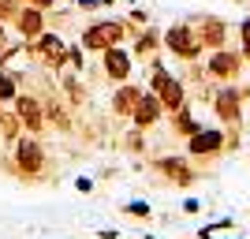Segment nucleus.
Here are the masks:
<instances>
[{
  "mask_svg": "<svg viewBox=\"0 0 250 239\" xmlns=\"http://www.w3.org/2000/svg\"><path fill=\"white\" fill-rule=\"evenodd\" d=\"M11 8H15V0H0V19H4V15H11Z\"/></svg>",
  "mask_w": 250,
  "mask_h": 239,
  "instance_id": "nucleus-23",
  "label": "nucleus"
},
{
  "mask_svg": "<svg viewBox=\"0 0 250 239\" xmlns=\"http://www.w3.org/2000/svg\"><path fill=\"white\" fill-rule=\"evenodd\" d=\"M97 236H101V239H120V232H108V228H104V232H97Z\"/></svg>",
  "mask_w": 250,
  "mask_h": 239,
  "instance_id": "nucleus-26",
  "label": "nucleus"
},
{
  "mask_svg": "<svg viewBox=\"0 0 250 239\" xmlns=\"http://www.w3.org/2000/svg\"><path fill=\"white\" fill-rule=\"evenodd\" d=\"M79 8H86V11H94V8H97V0H79Z\"/></svg>",
  "mask_w": 250,
  "mask_h": 239,
  "instance_id": "nucleus-25",
  "label": "nucleus"
},
{
  "mask_svg": "<svg viewBox=\"0 0 250 239\" xmlns=\"http://www.w3.org/2000/svg\"><path fill=\"white\" fill-rule=\"evenodd\" d=\"M153 90H157V97H161V105L165 109H183V86L172 79V75L161 67V64H153Z\"/></svg>",
  "mask_w": 250,
  "mask_h": 239,
  "instance_id": "nucleus-3",
  "label": "nucleus"
},
{
  "mask_svg": "<svg viewBox=\"0 0 250 239\" xmlns=\"http://www.w3.org/2000/svg\"><path fill=\"white\" fill-rule=\"evenodd\" d=\"M67 64H71L75 71H83V45H71V49H67Z\"/></svg>",
  "mask_w": 250,
  "mask_h": 239,
  "instance_id": "nucleus-20",
  "label": "nucleus"
},
{
  "mask_svg": "<svg viewBox=\"0 0 250 239\" xmlns=\"http://www.w3.org/2000/svg\"><path fill=\"white\" fill-rule=\"evenodd\" d=\"M26 4H30V8H42V11H45V8H52L56 0H26Z\"/></svg>",
  "mask_w": 250,
  "mask_h": 239,
  "instance_id": "nucleus-24",
  "label": "nucleus"
},
{
  "mask_svg": "<svg viewBox=\"0 0 250 239\" xmlns=\"http://www.w3.org/2000/svg\"><path fill=\"white\" fill-rule=\"evenodd\" d=\"M104 56V75L108 79H116V83H124L127 75H131V56H127L120 45H112V49H104L101 52Z\"/></svg>",
  "mask_w": 250,
  "mask_h": 239,
  "instance_id": "nucleus-8",
  "label": "nucleus"
},
{
  "mask_svg": "<svg viewBox=\"0 0 250 239\" xmlns=\"http://www.w3.org/2000/svg\"><path fill=\"white\" fill-rule=\"evenodd\" d=\"M220 131H194L190 135V153H217L220 150Z\"/></svg>",
  "mask_w": 250,
  "mask_h": 239,
  "instance_id": "nucleus-11",
  "label": "nucleus"
},
{
  "mask_svg": "<svg viewBox=\"0 0 250 239\" xmlns=\"http://www.w3.org/2000/svg\"><path fill=\"white\" fill-rule=\"evenodd\" d=\"M15 26H19V38H22V42H34L38 34H45V15H42V8H30V4H26V8L19 11V22H15Z\"/></svg>",
  "mask_w": 250,
  "mask_h": 239,
  "instance_id": "nucleus-9",
  "label": "nucleus"
},
{
  "mask_svg": "<svg viewBox=\"0 0 250 239\" xmlns=\"http://www.w3.org/2000/svg\"><path fill=\"white\" fill-rule=\"evenodd\" d=\"M15 94H19V75H8L4 67H0V105L15 101Z\"/></svg>",
  "mask_w": 250,
  "mask_h": 239,
  "instance_id": "nucleus-16",
  "label": "nucleus"
},
{
  "mask_svg": "<svg viewBox=\"0 0 250 239\" xmlns=\"http://www.w3.org/2000/svg\"><path fill=\"white\" fill-rule=\"evenodd\" d=\"M198 42L220 45V42H224V22H220V19H206V22L198 26Z\"/></svg>",
  "mask_w": 250,
  "mask_h": 239,
  "instance_id": "nucleus-15",
  "label": "nucleus"
},
{
  "mask_svg": "<svg viewBox=\"0 0 250 239\" xmlns=\"http://www.w3.org/2000/svg\"><path fill=\"white\" fill-rule=\"evenodd\" d=\"M15 116H19V124L30 131V135H38L45 127V105L38 101V97L30 94H15Z\"/></svg>",
  "mask_w": 250,
  "mask_h": 239,
  "instance_id": "nucleus-4",
  "label": "nucleus"
},
{
  "mask_svg": "<svg viewBox=\"0 0 250 239\" xmlns=\"http://www.w3.org/2000/svg\"><path fill=\"white\" fill-rule=\"evenodd\" d=\"M153 49H157V38H153V34H142V38H138V45H135L138 56H149Z\"/></svg>",
  "mask_w": 250,
  "mask_h": 239,
  "instance_id": "nucleus-18",
  "label": "nucleus"
},
{
  "mask_svg": "<svg viewBox=\"0 0 250 239\" xmlns=\"http://www.w3.org/2000/svg\"><path fill=\"white\" fill-rule=\"evenodd\" d=\"M176 127H179V131H183V135H194V131H202V127L198 124H194V120H190V112H187V109H176Z\"/></svg>",
  "mask_w": 250,
  "mask_h": 239,
  "instance_id": "nucleus-17",
  "label": "nucleus"
},
{
  "mask_svg": "<svg viewBox=\"0 0 250 239\" xmlns=\"http://www.w3.org/2000/svg\"><path fill=\"white\" fill-rule=\"evenodd\" d=\"M15 168H19L22 176H42L45 172V150H42V142H38V138H15Z\"/></svg>",
  "mask_w": 250,
  "mask_h": 239,
  "instance_id": "nucleus-2",
  "label": "nucleus"
},
{
  "mask_svg": "<svg viewBox=\"0 0 250 239\" xmlns=\"http://www.w3.org/2000/svg\"><path fill=\"white\" fill-rule=\"evenodd\" d=\"M34 52H38L49 67H63V64H67V45H63L56 34H38V38H34Z\"/></svg>",
  "mask_w": 250,
  "mask_h": 239,
  "instance_id": "nucleus-6",
  "label": "nucleus"
},
{
  "mask_svg": "<svg viewBox=\"0 0 250 239\" xmlns=\"http://www.w3.org/2000/svg\"><path fill=\"white\" fill-rule=\"evenodd\" d=\"M239 34H243V52H247V60H250V22H243Z\"/></svg>",
  "mask_w": 250,
  "mask_h": 239,
  "instance_id": "nucleus-21",
  "label": "nucleus"
},
{
  "mask_svg": "<svg viewBox=\"0 0 250 239\" xmlns=\"http://www.w3.org/2000/svg\"><path fill=\"white\" fill-rule=\"evenodd\" d=\"M161 109H165V105H161V97L157 94H146V90H142V97H138V105H135V127H153L157 120H161Z\"/></svg>",
  "mask_w": 250,
  "mask_h": 239,
  "instance_id": "nucleus-7",
  "label": "nucleus"
},
{
  "mask_svg": "<svg viewBox=\"0 0 250 239\" xmlns=\"http://www.w3.org/2000/svg\"><path fill=\"white\" fill-rule=\"evenodd\" d=\"M138 97H142L138 86H120L116 97H112V112L116 116H131V112H135V105H138Z\"/></svg>",
  "mask_w": 250,
  "mask_h": 239,
  "instance_id": "nucleus-10",
  "label": "nucleus"
},
{
  "mask_svg": "<svg viewBox=\"0 0 250 239\" xmlns=\"http://www.w3.org/2000/svg\"><path fill=\"white\" fill-rule=\"evenodd\" d=\"M0 45H4V22H0Z\"/></svg>",
  "mask_w": 250,
  "mask_h": 239,
  "instance_id": "nucleus-27",
  "label": "nucleus"
},
{
  "mask_svg": "<svg viewBox=\"0 0 250 239\" xmlns=\"http://www.w3.org/2000/svg\"><path fill=\"white\" fill-rule=\"evenodd\" d=\"M124 42V22H116V19H104V22H90L83 30V49L90 52H104V49H112V45Z\"/></svg>",
  "mask_w": 250,
  "mask_h": 239,
  "instance_id": "nucleus-1",
  "label": "nucleus"
},
{
  "mask_svg": "<svg viewBox=\"0 0 250 239\" xmlns=\"http://www.w3.org/2000/svg\"><path fill=\"white\" fill-rule=\"evenodd\" d=\"M217 116L220 120H239V94H235V90H220L217 94Z\"/></svg>",
  "mask_w": 250,
  "mask_h": 239,
  "instance_id": "nucleus-13",
  "label": "nucleus"
},
{
  "mask_svg": "<svg viewBox=\"0 0 250 239\" xmlns=\"http://www.w3.org/2000/svg\"><path fill=\"white\" fill-rule=\"evenodd\" d=\"M75 187L83 191V195H90V191H94V179H86V176H79V179H75Z\"/></svg>",
  "mask_w": 250,
  "mask_h": 239,
  "instance_id": "nucleus-22",
  "label": "nucleus"
},
{
  "mask_svg": "<svg viewBox=\"0 0 250 239\" xmlns=\"http://www.w3.org/2000/svg\"><path fill=\"white\" fill-rule=\"evenodd\" d=\"M165 45L176 52V56H183V60H194V56L202 52V42L187 30V26H172V30L165 34Z\"/></svg>",
  "mask_w": 250,
  "mask_h": 239,
  "instance_id": "nucleus-5",
  "label": "nucleus"
},
{
  "mask_svg": "<svg viewBox=\"0 0 250 239\" xmlns=\"http://www.w3.org/2000/svg\"><path fill=\"white\" fill-rule=\"evenodd\" d=\"M157 168H161V172H165L168 179H176V183H183V187H187L190 179H194V172H190V168L183 165V161H176V157H165V161H157Z\"/></svg>",
  "mask_w": 250,
  "mask_h": 239,
  "instance_id": "nucleus-12",
  "label": "nucleus"
},
{
  "mask_svg": "<svg viewBox=\"0 0 250 239\" xmlns=\"http://www.w3.org/2000/svg\"><path fill=\"white\" fill-rule=\"evenodd\" d=\"M124 213H127V217H149V206H146V202H127Z\"/></svg>",
  "mask_w": 250,
  "mask_h": 239,
  "instance_id": "nucleus-19",
  "label": "nucleus"
},
{
  "mask_svg": "<svg viewBox=\"0 0 250 239\" xmlns=\"http://www.w3.org/2000/svg\"><path fill=\"white\" fill-rule=\"evenodd\" d=\"M209 71L220 75V79H231V75L239 71V60H235V52H217V56L209 60Z\"/></svg>",
  "mask_w": 250,
  "mask_h": 239,
  "instance_id": "nucleus-14",
  "label": "nucleus"
}]
</instances>
